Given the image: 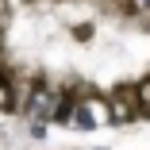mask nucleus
Returning a JSON list of instances; mask_svg holds the SVG:
<instances>
[{
    "instance_id": "1",
    "label": "nucleus",
    "mask_w": 150,
    "mask_h": 150,
    "mask_svg": "<svg viewBox=\"0 0 150 150\" xmlns=\"http://www.w3.org/2000/svg\"><path fill=\"white\" fill-rule=\"evenodd\" d=\"M135 100H139V108H150V81H146V85H139Z\"/></svg>"
},
{
    "instance_id": "2",
    "label": "nucleus",
    "mask_w": 150,
    "mask_h": 150,
    "mask_svg": "<svg viewBox=\"0 0 150 150\" xmlns=\"http://www.w3.org/2000/svg\"><path fill=\"white\" fill-rule=\"evenodd\" d=\"M0 88H4V73H0Z\"/></svg>"
}]
</instances>
